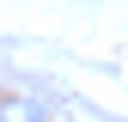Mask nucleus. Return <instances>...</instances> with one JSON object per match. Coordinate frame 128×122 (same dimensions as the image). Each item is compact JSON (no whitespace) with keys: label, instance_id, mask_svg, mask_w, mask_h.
<instances>
[{"label":"nucleus","instance_id":"f257e3e1","mask_svg":"<svg viewBox=\"0 0 128 122\" xmlns=\"http://www.w3.org/2000/svg\"><path fill=\"white\" fill-rule=\"evenodd\" d=\"M0 122H49L37 98H0Z\"/></svg>","mask_w":128,"mask_h":122}]
</instances>
